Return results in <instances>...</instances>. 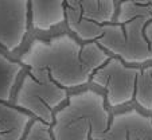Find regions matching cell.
Returning <instances> with one entry per match:
<instances>
[{
    "instance_id": "obj_17",
    "label": "cell",
    "mask_w": 152,
    "mask_h": 140,
    "mask_svg": "<svg viewBox=\"0 0 152 140\" xmlns=\"http://www.w3.org/2000/svg\"><path fill=\"white\" fill-rule=\"evenodd\" d=\"M148 67H149V70H151V73H152V65H148Z\"/></svg>"
},
{
    "instance_id": "obj_9",
    "label": "cell",
    "mask_w": 152,
    "mask_h": 140,
    "mask_svg": "<svg viewBox=\"0 0 152 140\" xmlns=\"http://www.w3.org/2000/svg\"><path fill=\"white\" fill-rule=\"evenodd\" d=\"M30 20L34 29L49 31L65 22L63 0H28Z\"/></svg>"
},
{
    "instance_id": "obj_13",
    "label": "cell",
    "mask_w": 152,
    "mask_h": 140,
    "mask_svg": "<svg viewBox=\"0 0 152 140\" xmlns=\"http://www.w3.org/2000/svg\"><path fill=\"white\" fill-rule=\"evenodd\" d=\"M133 100L147 113H152V73L148 66L143 67L137 75Z\"/></svg>"
},
{
    "instance_id": "obj_11",
    "label": "cell",
    "mask_w": 152,
    "mask_h": 140,
    "mask_svg": "<svg viewBox=\"0 0 152 140\" xmlns=\"http://www.w3.org/2000/svg\"><path fill=\"white\" fill-rule=\"evenodd\" d=\"M23 67L20 62H14L0 53V103L8 104L12 100V90Z\"/></svg>"
},
{
    "instance_id": "obj_2",
    "label": "cell",
    "mask_w": 152,
    "mask_h": 140,
    "mask_svg": "<svg viewBox=\"0 0 152 140\" xmlns=\"http://www.w3.org/2000/svg\"><path fill=\"white\" fill-rule=\"evenodd\" d=\"M110 119L105 97L86 89L69 96L55 112L50 133L53 140H98L108 131Z\"/></svg>"
},
{
    "instance_id": "obj_4",
    "label": "cell",
    "mask_w": 152,
    "mask_h": 140,
    "mask_svg": "<svg viewBox=\"0 0 152 140\" xmlns=\"http://www.w3.org/2000/svg\"><path fill=\"white\" fill-rule=\"evenodd\" d=\"M147 20L133 19L124 24L110 23L96 42L110 57H116L128 66L152 62V49L144 35Z\"/></svg>"
},
{
    "instance_id": "obj_7",
    "label": "cell",
    "mask_w": 152,
    "mask_h": 140,
    "mask_svg": "<svg viewBox=\"0 0 152 140\" xmlns=\"http://www.w3.org/2000/svg\"><path fill=\"white\" fill-rule=\"evenodd\" d=\"M28 22V0H0V45L7 51H15L23 43Z\"/></svg>"
},
{
    "instance_id": "obj_8",
    "label": "cell",
    "mask_w": 152,
    "mask_h": 140,
    "mask_svg": "<svg viewBox=\"0 0 152 140\" xmlns=\"http://www.w3.org/2000/svg\"><path fill=\"white\" fill-rule=\"evenodd\" d=\"M98 140H152L151 114L139 109L115 114L110 119L108 131Z\"/></svg>"
},
{
    "instance_id": "obj_5",
    "label": "cell",
    "mask_w": 152,
    "mask_h": 140,
    "mask_svg": "<svg viewBox=\"0 0 152 140\" xmlns=\"http://www.w3.org/2000/svg\"><path fill=\"white\" fill-rule=\"evenodd\" d=\"M65 22L82 42H96L105 26L115 23V0H63Z\"/></svg>"
},
{
    "instance_id": "obj_14",
    "label": "cell",
    "mask_w": 152,
    "mask_h": 140,
    "mask_svg": "<svg viewBox=\"0 0 152 140\" xmlns=\"http://www.w3.org/2000/svg\"><path fill=\"white\" fill-rule=\"evenodd\" d=\"M22 140H53L50 125L39 120H32Z\"/></svg>"
},
{
    "instance_id": "obj_18",
    "label": "cell",
    "mask_w": 152,
    "mask_h": 140,
    "mask_svg": "<svg viewBox=\"0 0 152 140\" xmlns=\"http://www.w3.org/2000/svg\"><path fill=\"white\" fill-rule=\"evenodd\" d=\"M151 117H152V113H151Z\"/></svg>"
},
{
    "instance_id": "obj_15",
    "label": "cell",
    "mask_w": 152,
    "mask_h": 140,
    "mask_svg": "<svg viewBox=\"0 0 152 140\" xmlns=\"http://www.w3.org/2000/svg\"><path fill=\"white\" fill-rule=\"evenodd\" d=\"M144 35H145L147 40H148L149 46H151V49H152V20L145 24V29H144Z\"/></svg>"
},
{
    "instance_id": "obj_10",
    "label": "cell",
    "mask_w": 152,
    "mask_h": 140,
    "mask_svg": "<svg viewBox=\"0 0 152 140\" xmlns=\"http://www.w3.org/2000/svg\"><path fill=\"white\" fill-rule=\"evenodd\" d=\"M32 120L23 111L0 103V140H22Z\"/></svg>"
},
{
    "instance_id": "obj_1",
    "label": "cell",
    "mask_w": 152,
    "mask_h": 140,
    "mask_svg": "<svg viewBox=\"0 0 152 140\" xmlns=\"http://www.w3.org/2000/svg\"><path fill=\"white\" fill-rule=\"evenodd\" d=\"M109 57L97 42L80 43L70 35L61 34L49 40L35 39L20 57V63L46 70L55 84L67 90L89 84Z\"/></svg>"
},
{
    "instance_id": "obj_16",
    "label": "cell",
    "mask_w": 152,
    "mask_h": 140,
    "mask_svg": "<svg viewBox=\"0 0 152 140\" xmlns=\"http://www.w3.org/2000/svg\"><path fill=\"white\" fill-rule=\"evenodd\" d=\"M117 3H123V1H131V3H135V4H147L149 0H115Z\"/></svg>"
},
{
    "instance_id": "obj_3",
    "label": "cell",
    "mask_w": 152,
    "mask_h": 140,
    "mask_svg": "<svg viewBox=\"0 0 152 140\" xmlns=\"http://www.w3.org/2000/svg\"><path fill=\"white\" fill-rule=\"evenodd\" d=\"M69 98L66 89L55 84L46 70L30 69L14 97V106L34 120L51 125L54 114Z\"/></svg>"
},
{
    "instance_id": "obj_12",
    "label": "cell",
    "mask_w": 152,
    "mask_h": 140,
    "mask_svg": "<svg viewBox=\"0 0 152 140\" xmlns=\"http://www.w3.org/2000/svg\"><path fill=\"white\" fill-rule=\"evenodd\" d=\"M133 19H143L147 22L152 20V0L147 4H135L131 1H123L118 3L117 11H116L115 23L124 24Z\"/></svg>"
},
{
    "instance_id": "obj_6",
    "label": "cell",
    "mask_w": 152,
    "mask_h": 140,
    "mask_svg": "<svg viewBox=\"0 0 152 140\" xmlns=\"http://www.w3.org/2000/svg\"><path fill=\"white\" fill-rule=\"evenodd\" d=\"M140 70L141 67L128 66L118 58L109 57V59L94 72L90 82L106 92V106L118 108L133 100Z\"/></svg>"
}]
</instances>
